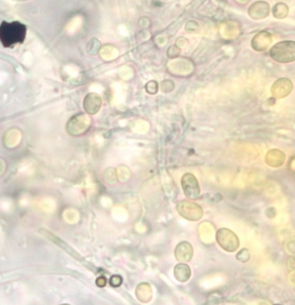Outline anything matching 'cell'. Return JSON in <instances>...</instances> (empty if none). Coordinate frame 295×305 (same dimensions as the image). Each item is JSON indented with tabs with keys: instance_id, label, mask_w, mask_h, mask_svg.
<instances>
[{
	"instance_id": "obj_13",
	"label": "cell",
	"mask_w": 295,
	"mask_h": 305,
	"mask_svg": "<svg viewBox=\"0 0 295 305\" xmlns=\"http://www.w3.org/2000/svg\"></svg>"
},
{
	"instance_id": "obj_3",
	"label": "cell",
	"mask_w": 295,
	"mask_h": 305,
	"mask_svg": "<svg viewBox=\"0 0 295 305\" xmlns=\"http://www.w3.org/2000/svg\"><path fill=\"white\" fill-rule=\"evenodd\" d=\"M219 245L228 252H234L239 247V240L237 236L229 229H220L218 233Z\"/></svg>"
},
{
	"instance_id": "obj_8",
	"label": "cell",
	"mask_w": 295,
	"mask_h": 305,
	"mask_svg": "<svg viewBox=\"0 0 295 305\" xmlns=\"http://www.w3.org/2000/svg\"><path fill=\"white\" fill-rule=\"evenodd\" d=\"M292 88H293V84H292L291 81L285 78L283 87H279L276 83H274L271 91H272V94H273V97L283 98L291 92Z\"/></svg>"
},
{
	"instance_id": "obj_5",
	"label": "cell",
	"mask_w": 295,
	"mask_h": 305,
	"mask_svg": "<svg viewBox=\"0 0 295 305\" xmlns=\"http://www.w3.org/2000/svg\"><path fill=\"white\" fill-rule=\"evenodd\" d=\"M270 13V5L266 2H256L252 4L249 10V14L253 19H265Z\"/></svg>"
},
{
	"instance_id": "obj_2",
	"label": "cell",
	"mask_w": 295,
	"mask_h": 305,
	"mask_svg": "<svg viewBox=\"0 0 295 305\" xmlns=\"http://www.w3.org/2000/svg\"><path fill=\"white\" fill-rule=\"evenodd\" d=\"M273 61L279 63H289L295 61V42L283 41L273 45L270 50Z\"/></svg>"
},
{
	"instance_id": "obj_6",
	"label": "cell",
	"mask_w": 295,
	"mask_h": 305,
	"mask_svg": "<svg viewBox=\"0 0 295 305\" xmlns=\"http://www.w3.org/2000/svg\"><path fill=\"white\" fill-rule=\"evenodd\" d=\"M271 36L267 31H262L257 34L251 42V46L255 50L260 51L266 49L271 43Z\"/></svg>"
},
{
	"instance_id": "obj_12",
	"label": "cell",
	"mask_w": 295,
	"mask_h": 305,
	"mask_svg": "<svg viewBox=\"0 0 295 305\" xmlns=\"http://www.w3.org/2000/svg\"><path fill=\"white\" fill-rule=\"evenodd\" d=\"M67 305V304H64V305Z\"/></svg>"
},
{
	"instance_id": "obj_9",
	"label": "cell",
	"mask_w": 295,
	"mask_h": 305,
	"mask_svg": "<svg viewBox=\"0 0 295 305\" xmlns=\"http://www.w3.org/2000/svg\"><path fill=\"white\" fill-rule=\"evenodd\" d=\"M237 260H239L241 261L245 262L249 261L250 259V253L247 249H243L239 254L237 255Z\"/></svg>"
},
{
	"instance_id": "obj_1",
	"label": "cell",
	"mask_w": 295,
	"mask_h": 305,
	"mask_svg": "<svg viewBox=\"0 0 295 305\" xmlns=\"http://www.w3.org/2000/svg\"><path fill=\"white\" fill-rule=\"evenodd\" d=\"M27 34V27L22 22H4L0 24V42L4 47H13L23 44Z\"/></svg>"
},
{
	"instance_id": "obj_11",
	"label": "cell",
	"mask_w": 295,
	"mask_h": 305,
	"mask_svg": "<svg viewBox=\"0 0 295 305\" xmlns=\"http://www.w3.org/2000/svg\"><path fill=\"white\" fill-rule=\"evenodd\" d=\"M96 283L98 284V286L104 287L106 284V280H105V278H98Z\"/></svg>"
},
{
	"instance_id": "obj_10",
	"label": "cell",
	"mask_w": 295,
	"mask_h": 305,
	"mask_svg": "<svg viewBox=\"0 0 295 305\" xmlns=\"http://www.w3.org/2000/svg\"><path fill=\"white\" fill-rule=\"evenodd\" d=\"M110 283L112 284V286L118 287L122 283V278L120 276H117V275L112 277Z\"/></svg>"
},
{
	"instance_id": "obj_7",
	"label": "cell",
	"mask_w": 295,
	"mask_h": 305,
	"mask_svg": "<svg viewBox=\"0 0 295 305\" xmlns=\"http://www.w3.org/2000/svg\"><path fill=\"white\" fill-rule=\"evenodd\" d=\"M101 98L98 95L94 94V93H90L87 96V98H85L84 108L87 112L91 114V106H93L95 112H98L100 106H101Z\"/></svg>"
},
{
	"instance_id": "obj_4",
	"label": "cell",
	"mask_w": 295,
	"mask_h": 305,
	"mask_svg": "<svg viewBox=\"0 0 295 305\" xmlns=\"http://www.w3.org/2000/svg\"><path fill=\"white\" fill-rule=\"evenodd\" d=\"M182 185L186 196L190 198H196L200 194V186L196 178L191 174H186L182 179Z\"/></svg>"
}]
</instances>
